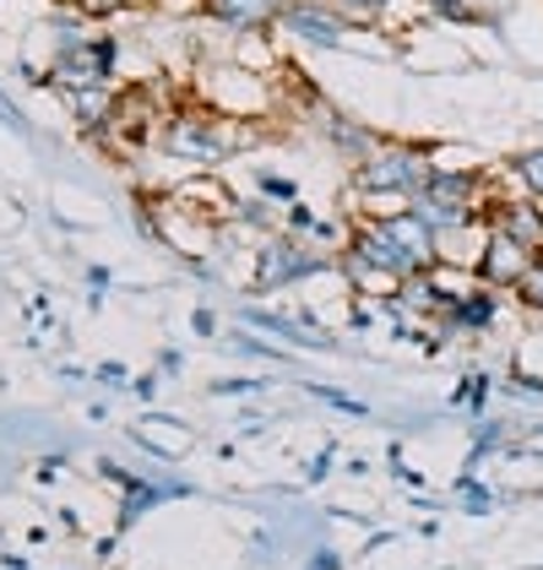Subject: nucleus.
Segmentation results:
<instances>
[{"mask_svg":"<svg viewBox=\"0 0 543 570\" xmlns=\"http://www.w3.org/2000/svg\"><path fill=\"white\" fill-rule=\"evenodd\" d=\"M430 179H435V164H430L418 147H392V141H381L359 169H354V185H359L364 196H392V202H403V207Z\"/></svg>","mask_w":543,"mask_h":570,"instance_id":"f257e3e1","label":"nucleus"},{"mask_svg":"<svg viewBox=\"0 0 543 570\" xmlns=\"http://www.w3.org/2000/svg\"><path fill=\"white\" fill-rule=\"evenodd\" d=\"M539 262V250H527V245H516V239H505L490 228V239H484V250H478V283L484 288H522V277L533 272Z\"/></svg>","mask_w":543,"mask_h":570,"instance_id":"f03ea898","label":"nucleus"},{"mask_svg":"<svg viewBox=\"0 0 543 570\" xmlns=\"http://www.w3.org/2000/svg\"><path fill=\"white\" fill-rule=\"evenodd\" d=\"M484 223H490L495 234H505V239H516V245H527V250L543 256V202H533L527 190H522L516 202H495V207L484 213Z\"/></svg>","mask_w":543,"mask_h":570,"instance_id":"7ed1b4c3","label":"nucleus"},{"mask_svg":"<svg viewBox=\"0 0 543 570\" xmlns=\"http://www.w3.org/2000/svg\"><path fill=\"white\" fill-rule=\"evenodd\" d=\"M320 266L326 262H320L316 250H305L299 239H267L261 245V288H288V283L320 272Z\"/></svg>","mask_w":543,"mask_h":570,"instance_id":"20e7f679","label":"nucleus"},{"mask_svg":"<svg viewBox=\"0 0 543 570\" xmlns=\"http://www.w3.org/2000/svg\"><path fill=\"white\" fill-rule=\"evenodd\" d=\"M164 147H169V158H180V164H218L224 158V136L218 126H207V120H169V131H164Z\"/></svg>","mask_w":543,"mask_h":570,"instance_id":"39448f33","label":"nucleus"},{"mask_svg":"<svg viewBox=\"0 0 543 570\" xmlns=\"http://www.w3.org/2000/svg\"><path fill=\"white\" fill-rule=\"evenodd\" d=\"M109 66H115V45L109 39H82L77 49H66L55 60V77L71 82V88H98L109 77Z\"/></svg>","mask_w":543,"mask_h":570,"instance_id":"423d86ee","label":"nucleus"},{"mask_svg":"<svg viewBox=\"0 0 543 570\" xmlns=\"http://www.w3.org/2000/svg\"><path fill=\"white\" fill-rule=\"evenodd\" d=\"M277 22H283L288 33H299V39H316V45H343V39H348V33H343L348 22H343L337 11H326L320 0H288Z\"/></svg>","mask_w":543,"mask_h":570,"instance_id":"0eeeda50","label":"nucleus"},{"mask_svg":"<svg viewBox=\"0 0 543 570\" xmlns=\"http://www.w3.org/2000/svg\"><path fill=\"white\" fill-rule=\"evenodd\" d=\"M283 6L288 0H207V11L228 22V28H239V33H256V28H267L283 17Z\"/></svg>","mask_w":543,"mask_h":570,"instance_id":"6e6552de","label":"nucleus"},{"mask_svg":"<svg viewBox=\"0 0 543 570\" xmlns=\"http://www.w3.org/2000/svg\"><path fill=\"white\" fill-rule=\"evenodd\" d=\"M326 131H332V141L343 147V158H354V164H364V158L381 147V136L364 131V126H354L348 115H326Z\"/></svg>","mask_w":543,"mask_h":570,"instance_id":"1a4fd4ad","label":"nucleus"},{"mask_svg":"<svg viewBox=\"0 0 543 570\" xmlns=\"http://www.w3.org/2000/svg\"><path fill=\"white\" fill-rule=\"evenodd\" d=\"M490 315H495V294H490V288H467V294L452 305V326L478 332V326H490Z\"/></svg>","mask_w":543,"mask_h":570,"instance_id":"9d476101","label":"nucleus"},{"mask_svg":"<svg viewBox=\"0 0 543 570\" xmlns=\"http://www.w3.org/2000/svg\"><path fill=\"white\" fill-rule=\"evenodd\" d=\"M511 175L522 179V190H527L533 202H543V147H533V153H516V158H511Z\"/></svg>","mask_w":543,"mask_h":570,"instance_id":"9b49d317","label":"nucleus"},{"mask_svg":"<svg viewBox=\"0 0 543 570\" xmlns=\"http://www.w3.org/2000/svg\"><path fill=\"white\" fill-rule=\"evenodd\" d=\"M77 115H82L88 126H109V120H115V98L103 88H77Z\"/></svg>","mask_w":543,"mask_h":570,"instance_id":"f8f14e48","label":"nucleus"},{"mask_svg":"<svg viewBox=\"0 0 543 570\" xmlns=\"http://www.w3.org/2000/svg\"><path fill=\"white\" fill-rule=\"evenodd\" d=\"M516 299H522V305H527V309H543V256H539V262H533V272L522 277V288H516Z\"/></svg>","mask_w":543,"mask_h":570,"instance_id":"ddd939ff","label":"nucleus"},{"mask_svg":"<svg viewBox=\"0 0 543 570\" xmlns=\"http://www.w3.org/2000/svg\"><path fill=\"white\" fill-rule=\"evenodd\" d=\"M343 11H359V17H375L381 6H392V0H337Z\"/></svg>","mask_w":543,"mask_h":570,"instance_id":"4468645a","label":"nucleus"}]
</instances>
